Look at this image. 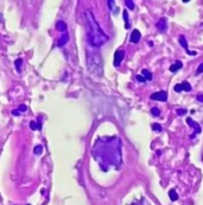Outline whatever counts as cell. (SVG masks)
<instances>
[{"label":"cell","mask_w":203,"mask_h":205,"mask_svg":"<svg viewBox=\"0 0 203 205\" xmlns=\"http://www.w3.org/2000/svg\"><path fill=\"white\" fill-rule=\"evenodd\" d=\"M94 155L96 156L101 166L104 167V163L107 167H119L122 162L121 155V142L115 136L113 137H105L102 139H97L94 147Z\"/></svg>","instance_id":"cell-1"},{"label":"cell","mask_w":203,"mask_h":205,"mask_svg":"<svg viewBox=\"0 0 203 205\" xmlns=\"http://www.w3.org/2000/svg\"><path fill=\"white\" fill-rule=\"evenodd\" d=\"M84 19H86V26H87V36L88 42L94 48H100L108 41V36L105 31L101 29L100 24L95 19L93 12L90 10H87L84 12Z\"/></svg>","instance_id":"cell-2"},{"label":"cell","mask_w":203,"mask_h":205,"mask_svg":"<svg viewBox=\"0 0 203 205\" xmlns=\"http://www.w3.org/2000/svg\"><path fill=\"white\" fill-rule=\"evenodd\" d=\"M87 65L88 70L95 76H101L104 74V62L100 54L94 51H88L87 54Z\"/></svg>","instance_id":"cell-3"},{"label":"cell","mask_w":203,"mask_h":205,"mask_svg":"<svg viewBox=\"0 0 203 205\" xmlns=\"http://www.w3.org/2000/svg\"><path fill=\"white\" fill-rule=\"evenodd\" d=\"M125 57V51L122 49H119L115 51V54H114V66L115 67H119L121 65V62Z\"/></svg>","instance_id":"cell-4"},{"label":"cell","mask_w":203,"mask_h":205,"mask_svg":"<svg viewBox=\"0 0 203 205\" xmlns=\"http://www.w3.org/2000/svg\"><path fill=\"white\" fill-rule=\"evenodd\" d=\"M152 100H159V101H166L168 100V93L165 91H159L153 94H151L150 97Z\"/></svg>","instance_id":"cell-5"},{"label":"cell","mask_w":203,"mask_h":205,"mask_svg":"<svg viewBox=\"0 0 203 205\" xmlns=\"http://www.w3.org/2000/svg\"><path fill=\"white\" fill-rule=\"evenodd\" d=\"M180 43H181V45L185 49V51H186V53L189 54V55H196L197 53H196V51H191V50H189V47H188V42H186V38L182 35V36H180Z\"/></svg>","instance_id":"cell-6"},{"label":"cell","mask_w":203,"mask_h":205,"mask_svg":"<svg viewBox=\"0 0 203 205\" xmlns=\"http://www.w3.org/2000/svg\"><path fill=\"white\" fill-rule=\"evenodd\" d=\"M140 38H142V33H140V31L137 30V29H134V30L132 31V33H131V38H130L131 42H132V43H139Z\"/></svg>","instance_id":"cell-7"},{"label":"cell","mask_w":203,"mask_h":205,"mask_svg":"<svg viewBox=\"0 0 203 205\" xmlns=\"http://www.w3.org/2000/svg\"><path fill=\"white\" fill-rule=\"evenodd\" d=\"M157 29L160 31V32H164L166 31V19L165 18H162L157 22Z\"/></svg>","instance_id":"cell-8"},{"label":"cell","mask_w":203,"mask_h":205,"mask_svg":"<svg viewBox=\"0 0 203 205\" xmlns=\"http://www.w3.org/2000/svg\"><path fill=\"white\" fill-rule=\"evenodd\" d=\"M186 122H188V125H189V126H191L193 129H195V132H196V134H200V132H201V126H200L196 122H194L191 118H186Z\"/></svg>","instance_id":"cell-9"},{"label":"cell","mask_w":203,"mask_h":205,"mask_svg":"<svg viewBox=\"0 0 203 205\" xmlns=\"http://www.w3.org/2000/svg\"><path fill=\"white\" fill-rule=\"evenodd\" d=\"M182 66H183V63L181 62V61H176L173 65H171V67H170V70L172 72V73H176L178 69H181L182 68Z\"/></svg>","instance_id":"cell-10"},{"label":"cell","mask_w":203,"mask_h":205,"mask_svg":"<svg viewBox=\"0 0 203 205\" xmlns=\"http://www.w3.org/2000/svg\"><path fill=\"white\" fill-rule=\"evenodd\" d=\"M122 16H124V20H125V29H130L131 28V23L128 19V15H127V11H124L122 12Z\"/></svg>","instance_id":"cell-11"},{"label":"cell","mask_w":203,"mask_h":205,"mask_svg":"<svg viewBox=\"0 0 203 205\" xmlns=\"http://www.w3.org/2000/svg\"><path fill=\"white\" fill-rule=\"evenodd\" d=\"M142 75H143V78L145 79V80H152V73L150 72V70H147V69H143L142 70Z\"/></svg>","instance_id":"cell-12"},{"label":"cell","mask_w":203,"mask_h":205,"mask_svg":"<svg viewBox=\"0 0 203 205\" xmlns=\"http://www.w3.org/2000/svg\"><path fill=\"white\" fill-rule=\"evenodd\" d=\"M56 28H57L58 31H66L67 30V25H66L64 22H58L56 24Z\"/></svg>","instance_id":"cell-13"},{"label":"cell","mask_w":203,"mask_h":205,"mask_svg":"<svg viewBox=\"0 0 203 205\" xmlns=\"http://www.w3.org/2000/svg\"><path fill=\"white\" fill-rule=\"evenodd\" d=\"M107 5L109 6V10L113 12V13H117V7H115V1H113V0H109L107 1Z\"/></svg>","instance_id":"cell-14"},{"label":"cell","mask_w":203,"mask_h":205,"mask_svg":"<svg viewBox=\"0 0 203 205\" xmlns=\"http://www.w3.org/2000/svg\"><path fill=\"white\" fill-rule=\"evenodd\" d=\"M182 87H183V91H185V92H190V91H191V86H190V84L188 81L182 82Z\"/></svg>","instance_id":"cell-15"},{"label":"cell","mask_w":203,"mask_h":205,"mask_svg":"<svg viewBox=\"0 0 203 205\" xmlns=\"http://www.w3.org/2000/svg\"><path fill=\"white\" fill-rule=\"evenodd\" d=\"M169 196H170L171 200H177V199H178V195L176 193V191H175V190H171V191L169 192Z\"/></svg>","instance_id":"cell-16"},{"label":"cell","mask_w":203,"mask_h":205,"mask_svg":"<svg viewBox=\"0 0 203 205\" xmlns=\"http://www.w3.org/2000/svg\"><path fill=\"white\" fill-rule=\"evenodd\" d=\"M125 5L127 6L130 10H134V7H135V6H134V3L132 1V0H126V1H125Z\"/></svg>","instance_id":"cell-17"},{"label":"cell","mask_w":203,"mask_h":205,"mask_svg":"<svg viewBox=\"0 0 203 205\" xmlns=\"http://www.w3.org/2000/svg\"><path fill=\"white\" fill-rule=\"evenodd\" d=\"M151 113H152V116H159V114H160V110L158 107H152L151 109Z\"/></svg>","instance_id":"cell-18"},{"label":"cell","mask_w":203,"mask_h":205,"mask_svg":"<svg viewBox=\"0 0 203 205\" xmlns=\"http://www.w3.org/2000/svg\"><path fill=\"white\" fill-rule=\"evenodd\" d=\"M35 154L36 155H41L42 154V151H43V147L42 146H37V147H35Z\"/></svg>","instance_id":"cell-19"},{"label":"cell","mask_w":203,"mask_h":205,"mask_svg":"<svg viewBox=\"0 0 203 205\" xmlns=\"http://www.w3.org/2000/svg\"><path fill=\"white\" fill-rule=\"evenodd\" d=\"M67 41H68V36L66 35V36H62V40L58 42V45H63L64 43H67Z\"/></svg>","instance_id":"cell-20"},{"label":"cell","mask_w":203,"mask_h":205,"mask_svg":"<svg viewBox=\"0 0 203 205\" xmlns=\"http://www.w3.org/2000/svg\"><path fill=\"white\" fill-rule=\"evenodd\" d=\"M173 89H175V92H182V91H183L182 84H178V85H176V86L173 87Z\"/></svg>","instance_id":"cell-21"},{"label":"cell","mask_w":203,"mask_h":205,"mask_svg":"<svg viewBox=\"0 0 203 205\" xmlns=\"http://www.w3.org/2000/svg\"><path fill=\"white\" fill-rule=\"evenodd\" d=\"M30 128H31L32 130H37V129H39V126H38V125H37V123H36V122H33V121H32V122H30Z\"/></svg>","instance_id":"cell-22"},{"label":"cell","mask_w":203,"mask_h":205,"mask_svg":"<svg viewBox=\"0 0 203 205\" xmlns=\"http://www.w3.org/2000/svg\"><path fill=\"white\" fill-rule=\"evenodd\" d=\"M152 129H153L155 131L160 132V131H162V126H160L159 124H153V125H152Z\"/></svg>","instance_id":"cell-23"},{"label":"cell","mask_w":203,"mask_h":205,"mask_svg":"<svg viewBox=\"0 0 203 205\" xmlns=\"http://www.w3.org/2000/svg\"><path fill=\"white\" fill-rule=\"evenodd\" d=\"M21 62H23V60H21V59L16 60V67H17L18 72H20V66H21Z\"/></svg>","instance_id":"cell-24"},{"label":"cell","mask_w":203,"mask_h":205,"mask_svg":"<svg viewBox=\"0 0 203 205\" xmlns=\"http://www.w3.org/2000/svg\"><path fill=\"white\" fill-rule=\"evenodd\" d=\"M185 113H186L185 109H178L177 110V114H178V116H183V114H185Z\"/></svg>","instance_id":"cell-25"},{"label":"cell","mask_w":203,"mask_h":205,"mask_svg":"<svg viewBox=\"0 0 203 205\" xmlns=\"http://www.w3.org/2000/svg\"><path fill=\"white\" fill-rule=\"evenodd\" d=\"M137 80H138V81H140V82H144V81H146V80L143 78V75H137Z\"/></svg>","instance_id":"cell-26"},{"label":"cell","mask_w":203,"mask_h":205,"mask_svg":"<svg viewBox=\"0 0 203 205\" xmlns=\"http://www.w3.org/2000/svg\"><path fill=\"white\" fill-rule=\"evenodd\" d=\"M197 73H203V63H201V65L198 66V68H197Z\"/></svg>","instance_id":"cell-27"},{"label":"cell","mask_w":203,"mask_h":205,"mask_svg":"<svg viewBox=\"0 0 203 205\" xmlns=\"http://www.w3.org/2000/svg\"><path fill=\"white\" fill-rule=\"evenodd\" d=\"M197 100L203 102V94H197Z\"/></svg>","instance_id":"cell-28"},{"label":"cell","mask_w":203,"mask_h":205,"mask_svg":"<svg viewBox=\"0 0 203 205\" xmlns=\"http://www.w3.org/2000/svg\"><path fill=\"white\" fill-rule=\"evenodd\" d=\"M12 113H13L14 116H19V114H20V111H19V110H14V111L12 112Z\"/></svg>","instance_id":"cell-29"},{"label":"cell","mask_w":203,"mask_h":205,"mask_svg":"<svg viewBox=\"0 0 203 205\" xmlns=\"http://www.w3.org/2000/svg\"><path fill=\"white\" fill-rule=\"evenodd\" d=\"M19 110H20V111H25V110H26V106H25V105H20Z\"/></svg>","instance_id":"cell-30"},{"label":"cell","mask_w":203,"mask_h":205,"mask_svg":"<svg viewBox=\"0 0 203 205\" xmlns=\"http://www.w3.org/2000/svg\"><path fill=\"white\" fill-rule=\"evenodd\" d=\"M28 205H31V204H28Z\"/></svg>","instance_id":"cell-31"}]
</instances>
